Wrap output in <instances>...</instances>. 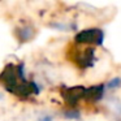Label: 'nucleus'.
<instances>
[{"instance_id": "nucleus-1", "label": "nucleus", "mask_w": 121, "mask_h": 121, "mask_svg": "<svg viewBox=\"0 0 121 121\" xmlns=\"http://www.w3.org/2000/svg\"><path fill=\"white\" fill-rule=\"evenodd\" d=\"M50 120H51V117H44L42 121H50Z\"/></svg>"}]
</instances>
